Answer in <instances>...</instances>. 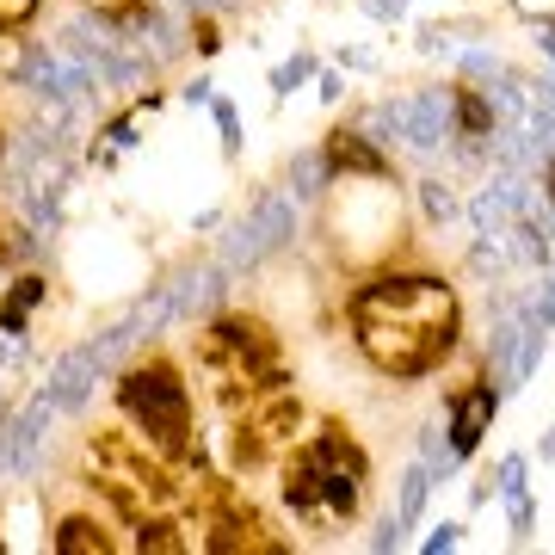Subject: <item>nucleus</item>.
Masks as SVG:
<instances>
[{"label": "nucleus", "instance_id": "25", "mask_svg": "<svg viewBox=\"0 0 555 555\" xmlns=\"http://www.w3.org/2000/svg\"><path fill=\"white\" fill-rule=\"evenodd\" d=\"M432 555H444V549H457V525H444V531H432V543H426Z\"/></svg>", "mask_w": 555, "mask_h": 555}, {"label": "nucleus", "instance_id": "22", "mask_svg": "<svg viewBox=\"0 0 555 555\" xmlns=\"http://www.w3.org/2000/svg\"><path fill=\"white\" fill-rule=\"evenodd\" d=\"M500 488H506V494H525V463H518V457L500 463Z\"/></svg>", "mask_w": 555, "mask_h": 555}, {"label": "nucleus", "instance_id": "21", "mask_svg": "<svg viewBox=\"0 0 555 555\" xmlns=\"http://www.w3.org/2000/svg\"><path fill=\"white\" fill-rule=\"evenodd\" d=\"M25 247H31V241H25V235L13 229V222H7V216H0V266H7V259H19Z\"/></svg>", "mask_w": 555, "mask_h": 555}, {"label": "nucleus", "instance_id": "18", "mask_svg": "<svg viewBox=\"0 0 555 555\" xmlns=\"http://www.w3.org/2000/svg\"><path fill=\"white\" fill-rule=\"evenodd\" d=\"M136 543L142 549H185V537H173V525H161V518H155V525H142Z\"/></svg>", "mask_w": 555, "mask_h": 555}, {"label": "nucleus", "instance_id": "10", "mask_svg": "<svg viewBox=\"0 0 555 555\" xmlns=\"http://www.w3.org/2000/svg\"><path fill=\"white\" fill-rule=\"evenodd\" d=\"M93 377H99V358H93V346L68 352V358L50 370V401H56V407H81V401H87V389H93Z\"/></svg>", "mask_w": 555, "mask_h": 555}, {"label": "nucleus", "instance_id": "5", "mask_svg": "<svg viewBox=\"0 0 555 555\" xmlns=\"http://www.w3.org/2000/svg\"><path fill=\"white\" fill-rule=\"evenodd\" d=\"M296 229V210H290V198L284 192H272V198H259V210L247 216V222H235V235L222 241V272H241V266H253L259 253H272L284 235Z\"/></svg>", "mask_w": 555, "mask_h": 555}, {"label": "nucleus", "instance_id": "9", "mask_svg": "<svg viewBox=\"0 0 555 555\" xmlns=\"http://www.w3.org/2000/svg\"><path fill=\"white\" fill-rule=\"evenodd\" d=\"M525 198H531V192H525V179H512V173H506V179H494L488 192H481V198L469 204V216H475V229L488 235V241H500V235L512 229V216L525 210Z\"/></svg>", "mask_w": 555, "mask_h": 555}, {"label": "nucleus", "instance_id": "12", "mask_svg": "<svg viewBox=\"0 0 555 555\" xmlns=\"http://www.w3.org/2000/svg\"><path fill=\"white\" fill-rule=\"evenodd\" d=\"M284 500L303 512V518H321V475H315V457L309 451L284 469Z\"/></svg>", "mask_w": 555, "mask_h": 555}, {"label": "nucleus", "instance_id": "4", "mask_svg": "<svg viewBox=\"0 0 555 555\" xmlns=\"http://www.w3.org/2000/svg\"><path fill=\"white\" fill-rule=\"evenodd\" d=\"M204 358L210 364H229L235 377H272V364H278V346H272V333H266V321H216L210 333H204Z\"/></svg>", "mask_w": 555, "mask_h": 555}, {"label": "nucleus", "instance_id": "3", "mask_svg": "<svg viewBox=\"0 0 555 555\" xmlns=\"http://www.w3.org/2000/svg\"><path fill=\"white\" fill-rule=\"evenodd\" d=\"M93 488H105L124 512H142V506H161L173 494V481L161 463H148L124 432H99L93 438Z\"/></svg>", "mask_w": 555, "mask_h": 555}, {"label": "nucleus", "instance_id": "11", "mask_svg": "<svg viewBox=\"0 0 555 555\" xmlns=\"http://www.w3.org/2000/svg\"><path fill=\"white\" fill-rule=\"evenodd\" d=\"M488 420H494V389H469V395H457V420H451V457H469L475 444H481V432H488Z\"/></svg>", "mask_w": 555, "mask_h": 555}, {"label": "nucleus", "instance_id": "20", "mask_svg": "<svg viewBox=\"0 0 555 555\" xmlns=\"http://www.w3.org/2000/svg\"><path fill=\"white\" fill-rule=\"evenodd\" d=\"M451 105L463 111V130H488V105H481V99H469V93H457Z\"/></svg>", "mask_w": 555, "mask_h": 555}, {"label": "nucleus", "instance_id": "17", "mask_svg": "<svg viewBox=\"0 0 555 555\" xmlns=\"http://www.w3.org/2000/svg\"><path fill=\"white\" fill-rule=\"evenodd\" d=\"M420 506H426V469H407V481H401V525H414L420 518Z\"/></svg>", "mask_w": 555, "mask_h": 555}, {"label": "nucleus", "instance_id": "24", "mask_svg": "<svg viewBox=\"0 0 555 555\" xmlns=\"http://www.w3.org/2000/svg\"><path fill=\"white\" fill-rule=\"evenodd\" d=\"M303 74H309V62H290V68H278V93H290L296 81H303Z\"/></svg>", "mask_w": 555, "mask_h": 555}, {"label": "nucleus", "instance_id": "2", "mask_svg": "<svg viewBox=\"0 0 555 555\" xmlns=\"http://www.w3.org/2000/svg\"><path fill=\"white\" fill-rule=\"evenodd\" d=\"M118 401H124V414L136 420V432L155 444V451L179 457L185 444H192V395H185L173 364H136V370H124Z\"/></svg>", "mask_w": 555, "mask_h": 555}, {"label": "nucleus", "instance_id": "6", "mask_svg": "<svg viewBox=\"0 0 555 555\" xmlns=\"http://www.w3.org/2000/svg\"><path fill=\"white\" fill-rule=\"evenodd\" d=\"M444 111L451 99L444 93H414V99H395V105H377V130H395L407 148H438L444 142Z\"/></svg>", "mask_w": 555, "mask_h": 555}, {"label": "nucleus", "instance_id": "23", "mask_svg": "<svg viewBox=\"0 0 555 555\" xmlns=\"http://www.w3.org/2000/svg\"><path fill=\"white\" fill-rule=\"evenodd\" d=\"M426 210H432V216L444 222V216H451V210H457V198H451V192H444V185H426Z\"/></svg>", "mask_w": 555, "mask_h": 555}, {"label": "nucleus", "instance_id": "8", "mask_svg": "<svg viewBox=\"0 0 555 555\" xmlns=\"http://www.w3.org/2000/svg\"><path fill=\"white\" fill-rule=\"evenodd\" d=\"M25 87H31V93H50V99L68 105V99H81V93L93 87V68L74 56V50L56 44V50H37V56L25 62Z\"/></svg>", "mask_w": 555, "mask_h": 555}, {"label": "nucleus", "instance_id": "7", "mask_svg": "<svg viewBox=\"0 0 555 555\" xmlns=\"http://www.w3.org/2000/svg\"><path fill=\"white\" fill-rule=\"evenodd\" d=\"M296 420H303V407H296L290 395H272V401L241 426V438H235V463H247V469H253V463H266L278 444L296 432Z\"/></svg>", "mask_w": 555, "mask_h": 555}, {"label": "nucleus", "instance_id": "13", "mask_svg": "<svg viewBox=\"0 0 555 555\" xmlns=\"http://www.w3.org/2000/svg\"><path fill=\"white\" fill-rule=\"evenodd\" d=\"M56 549H62V555H93V549L105 555V549H111V537L93 525V518H62V531H56Z\"/></svg>", "mask_w": 555, "mask_h": 555}, {"label": "nucleus", "instance_id": "14", "mask_svg": "<svg viewBox=\"0 0 555 555\" xmlns=\"http://www.w3.org/2000/svg\"><path fill=\"white\" fill-rule=\"evenodd\" d=\"M216 303V272H185L179 278V315H198Z\"/></svg>", "mask_w": 555, "mask_h": 555}, {"label": "nucleus", "instance_id": "19", "mask_svg": "<svg viewBox=\"0 0 555 555\" xmlns=\"http://www.w3.org/2000/svg\"><path fill=\"white\" fill-rule=\"evenodd\" d=\"M37 13V0H0V31H19Z\"/></svg>", "mask_w": 555, "mask_h": 555}, {"label": "nucleus", "instance_id": "1", "mask_svg": "<svg viewBox=\"0 0 555 555\" xmlns=\"http://www.w3.org/2000/svg\"><path fill=\"white\" fill-rule=\"evenodd\" d=\"M352 327L383 377H426L457 346V296L438 278H377L358 290Z\"/></svg>", "mask_w": 555, "mask_h": 555}, {"label": "nucleus", "instance_id": "15", "mask_svg": "<svg viewBox=\"0 0 555 555\" xmlns=\"http://www.w3.org/2000/svg\"><path fill=\"white\" fill-rule=\"evenodd\" d=\"M327 155H333V161H340V167H358V173H383V161H377V155H370V148H364L358 136H346V130H340V136H333V148H327Z\"/></svg>", "mask_w": 555, "mask_h": 555}, {"label": "nucleus", "instance_id": "26", "mask_svg": "<svg viewBox=\"0 0 555 555\" xmlns=\"http://www.w3.org/2000/svg\"><path fill=\"white\" fill-rule=\"evenodd\" d=\"M0 155H7V124H0Z\"/></svg>", "mask_w": 555, "mask_h": 555}, {"label": "nucleus", "instance_id": "16", "mask_svg": "<svg viewBox=\"0 0 555 555\" xmlns=\"http://www.w3.org/2000/svg\"><path fill=\"white\" fill-rule=\"evenodd\" d=\"M37 296H44V284H37V278H19V290H13V303L0 309V327H13V333H19V327H25V309L37 303Z\"/></svg>", "mask_w": 555, "mask_h": 555}]
</instances>
